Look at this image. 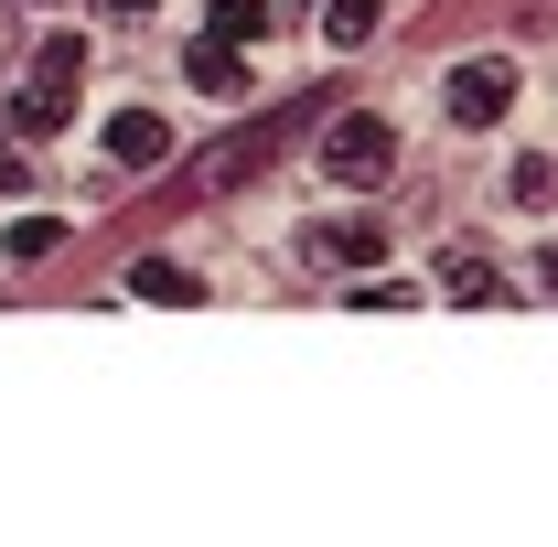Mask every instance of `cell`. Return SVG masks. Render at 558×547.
Instances as JSON below:
<instances>
[{"instance_id": "obj_1", "label": "cell", "mask_w": 558, "mask_h": 547, "mask_svg": "<svg viewBox=\"0 0 558 547\" xmlns=\"http://www.w3.org/2000/svg\"><path fill=\"white\" fill-rule=\"evenodd\" d=\"M312 119H323V97H290V108H269V119H258V130L215 139L205 161L183 172V194H236V183H258V172H269V161H279V150H290L301 130H312Z\"/></svg>"}, {"instance_id": "obj_2", "label": "cell", "mask_w": 558, "mask_h": 547, "mask_svg": "<svg viewBox=\"0 0 558 547\" xmlns=\"http://www.w3.org/2000/svg\"><path fill=\"white\" fill-rule=\"evenodd\" d=\"M75 86H86V33H44V54L11 97V139H54L75 119Z\"/></svg>"}, {"instance_id": "obj_3", "label": "cell", "mask_w": 558, "mask_h": 547, "mask_svg": "<svg viewBox=\"0 0 558 547\" xmlns=\"http://www.w3.org/2000/svg\"><path fill=\"white\" fill-rule=\"evenodd\" d=\"M323 172H333L344 194H365V183H387V172H398V130H387L376 108H344V119L323 130Z\"/></svg>"}, {"instance_id": "obj_4", "label": "cell", "mask_w": 558, "mask_h": 547, "mask_svg": "<svg viewBox=\"0 0 558 547\" xmlns=\"http://www.w3.org/2000/svg\"><path fill=\"white\" fill-rule=\"evenodd\" d=\"M440 108H451V130H494V119L515 108V65H505V54H473V65H451Z\"/></svg>"}, {"instance_id": "obj_5", "label": "cell", "mask_w": 558, "mask_h": 547, "mask_svg": "<svg viewBox=\"0 0 558 547\" xmlns=\"http://www.w3.org/2000/svg\"><path fill=\"white\" fill-rule=\"evenodd\" d=\"M108 161H119V172H161V161H172V119H161V108H119V119H108Z\"/></svg>"}, {"instance_id": "obj_6", "label": "cell", "mask_w": 558, "mask_h": 547, "mask_svg": "<svg viewBox=\"0 0 558 547\" xmlns=\"http://www.w3.org/2000/svg\"><path fill=\"white\" fill-rule=\"evenodd\" d=\"M387 258V226L376 215H333V226H312V269H376Z\"/></svg>"}, {"instance_id": "obj_7", "label": "cell", "mask_w": 558, "mask_h": 547, "mask_svg": "<svg viewBox=\"0 0 558 547\" xmlns=\"http://www.w3.org/2000/svg\"><path fill=\"white\" fill-rule=\"evenodd\" d=\"M183 75H194V86H205V97H236V86H247V44H194V54H183Z\"/></svg>"}, {"instance_id": "obj_8", "label": "cell", "mask_w": 558, "mask_h": 547, "mask_svg": "<svg viewBox=\"0 0 558 547\" xmlns=\"http://www.w3.org/2000/svg\"><path fill=\"white\" fill-rule=\"evenodd\" d=\"M440 290H451V301H505V269H494L484 247H451V258H440Z\"/></svg>"}, {"instance_id": "obj_9", "label": "cell", "mask_w": 558, "mask_h": 547, "mask_svg": "<svg viewBox=\"0 0 558 547\" xmlns=\"http://www.w3.org/2000/svg\"><path fill=\"white\" fill-rule=\"evenodd\" d=\"M130 290H140V301H172V312H183V301H205V279L183 269V258H140Z\"/></svg>"}, {"instance_id": "obj_10", "label": "cell", "mask_w": 558, "mask_h": 547, "mask_svg": "<svg viewBox=\"0 0 558 547\" xmlns=\"http://www.w3.org/2000/svg\"><path fill=\"white\" fill-rule=\"evenodd\" d=\"M54 247H65V215H22V226L0 236V258H11V269H33V258H54Z\"/></svg>"}, {"instance_id": "obj_11", "label": "cell", "mask_w": 558, "mask_h": 547, "mask_svg": "<svg viewBox=\"0 0 558 547\" xmlns=\"http://www.w3.org/2000/svg\"><path fill=\"white\" fill-rule=\"evenodd\" d=\"M376 22H387L376 0H333V11H323V44H333V54H354V44H376Z\"/></svg>"}, {"instance_id": "obj_12", "label": "cell", "mask_w": 558, "mask_h": 547, "mask_svg": "<svg viewBox=\"0 0 558 547\" xmlns=\"http://www.w3.org/2000/svg\"><path fill=\"white\" fill-rule=\"evenodd\" d=\"M205 33H215V44H258V33H269V0H215Z\"/></svg>"}, {"instance_id": "obj_13", "label": "cell", "mask_w": 558, "mask_h": 547, "mask_svg": "<svg viewBox=\"0 0 558 547\" xmlns=\"http://www.w3.org/2000/svg\"><path fill=\"white\" fill-rule=\"evenodd\" d=\"M515 205L548 215V150H526V161H515Z\"/></svg>"}, {"instance_id": "obj_14", "label": "cell", "mask_w": 558, "mask_h": 547, "mask_svg": "<svg viewBox=\"0 0 558 547\" xmlns=\"http://www.w3.org/2000/svg\"><path fill=\"white\" fill-rule=\"evenodd\" d=\"M150 11H161V0H108V22H150Z\"/></svg>"}, {"instance_id": "obj_15", "label": "cell", "mask_w": 558, "mask_h": 547, "mask_svg": "<svg viewBox=\"0 0 558 547\" xmlns=\"http://www.w3.org/2000/svg\"><path fill=\"white\" fill-rule=\"evenodd\" d=\"M11 11H75V0H11Z\"/></svg>"}, {"instance_id": "obj_16", "label": "cell", "mask_w": 558, "mask_h": 547, "mask_svg": "<svg viewBox=\"0 0 558 547\" xmlns=\"http://www.w3.org/2000/svg\"><path fill=\"white\" fill-rule=\"evenodd\" d=\"M312 11H323V0H312Z\"/></svg>"}]
</instances>
